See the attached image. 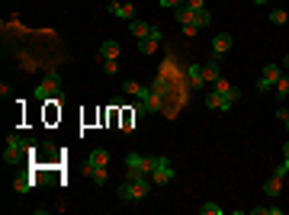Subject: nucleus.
Returning a JSON list of instances; mask_svg holds the SVG:
<instances>
[{
	"instance_id": "423d86ee",
	"label": "nucleus",
	"mask_w": 289,
	"mask_h": 215,
	"mask_svg": "<svg viewBox=\"0 0 289 215\" xmlns=\"http://www.w3.org/2000/svg\"><path fill=\"white\" fill-rule=\"evenodd\" d=\"M283 77V64H264V74H260V81H257V90H273L276 87V81Z\"/></svg>"
},
{
	"instance_id": "473e14b6",
	"label": "nucleus",
	"mask_w": 289,
	"mask_h": 215,
	"mask_svg": "<svg viewBox=\"0 0 289 215\" xmlns=\"http://www.w3.org/2000/svg\"><path fill=\"white\" fill-rule=\"evenodd\" d=\"M254 4H257V7H264V4H270V0H254Z\"/></svg>"
},
{
	"instance_id": "6e6552de",
	"label": "nucleus",
	"mask_w": 289,
	"mask_h": 215,
	"mask_svg": "<svg viewBox=\"0 0 289 215\" xmlns=\"http://www.w3.org/2000/svg\"><path fill=\"white\" fill-rule=\"evenodd\" d=\"M212 90H215V93H222V97L228 100L232 106H235V103L241 100V90H238V87H232V84L225 81V77H218V81H212Z\"/></svg>"
},
{
	"instance_id": "f03ea898",
	"label": "nucleus",
	"mask_w": 289,
	"mask_h": 215,
	"mask_svg": "<svg viewBox=\"0 0 289 215\" xmlns=\"http://www.w3.org/2000/svg\"><path fill=\"white\" fill-rule=\"evenodd\" d=\"M151 177H135V180H126V183L119 186V199L126 202H135V199H145L148 193H151Z\"/></svg>"
},
{
	"instance_id": "9d476101",
	"label": "nucleus",
	"mask_w": 289,
	"mask_h": 215,
	"mask_svg": "<svg viewBox=\"0 0 289 215\" xmlns=\"http://www.w3.org/2000/svg\"><path fill=\"white\" fill-rule=\"evenodd\" d=\"M264 193L270 196V199H276V196L283 193V174H276V170H273V174H270V180L264 183Z\"/></svg>"
},
{
	"instance_id": "a878e982",
	"label": "nucleus",
	"mask_w": 289,
	"mask_h": 215,
	"mask_svg": "<svg viewBox=\"0 0 289 215\" xmlns=\"http://www.w3.org/2000/svg\"><path fill=\"white\" fill-rule=\"evenodd\" d=\"M103 71H106V77H112L119 71V61H116V58H112V61H103Z\"/></svg>"
},
{
	"instance_id": "a211bd4d",
	"label": "nucleus",
	"mask_w": 289,
	"mask_h": 215,
	"mask_svg": "<svg viewBox=\"0 0 289 215\" xmlns=\"http://www.w3.org/2000/svg\"><path fill=\"white\" fill-rule=\"evenodd\" d=\"M203 77L206 81H218V77H222V71H218V58H212V61L203 64Z\"/></svg>"
},
{
	"instance_id": "4be33fe9",
	"label": "nucleus",
	"mask_w": 289,
	"mask_h": 215,
	"mask_svg": "<svg viewBox=\"0 0 289 215\" xmlns=\"http://www.w3.org/2000/svg\"><path fill=\"white\" fill-rule=\"evenodd\" d=\"M283 215V209H279V205H254L251 209V215Z\"/></svg>"
},
{
	"instance_id": "412c9836",
	"label": "nucleus",
	"mask_w": 289,
	"mask_h": 215,
	"mask_svg": "<svg viewBox=\"0 0 289 215\" xmlns=\"http://www.w3.org/2000/svg\"><path fill=\"white\" fill-rule=\"evenodd\" d=\"M209 23H212V13H209L206 7H203V10H196V20H193V26H196V29H203V26H209Z\"/></svg>"
},
{
	"instance_id": "2f4dec72",
	"label": "nucleus",
	"mask_w": 289,
	"mask_h": 215,
	"mask_svg": "<svg viewBox=\"0 0 289 215\" xmlns=\"http://www.w3.org/2000/svg\"><path fill=\"white\" fill-rule=\"evenodd\" d=\"M283 67H286V71H289V55H286V58H283Z\"/></svg>"
},
{
	"instance_id": "ddd939ff",
	"label": "nucleus",
	"mask_w": 289,
	"mask_h": 215,
	"mask_svg": "<svg viewBox=\"0 0 289 215\" xmlns=\"http://www.w3.org/2000/svg\"><path fill=\"white\" fill-rule=\"evenodd\" d=\"M174 20H177L183 29H187V26H193V20H196V10H193V7H177V10H174Z\"/></svg>"
},
{
	"instance_id": "5701e85b",
	"label": "nucleus",
	"mask_w": 289,
	"mask_h": 215,
	"mask_svg": "<svg viewBox=\"0 0 289 215\" xmlns=\"http://www.w3.org/2000/svg\"><path fill=\"white\" fill-rule=\"evenodd\" d=\"M276 97H279V100L289 97V74H283V77L276 81Z\"/></svg>"
},
{
	"instance_id": "1a4fd4ad",
	"label": "nucleus",
	"mask_w": 289,
	"mask_h": 215,
	"mask_svg": "<svg viewBox=\"0 0 289 215\" xmlns=\"http://www.w3.org/2000/svg\"><path fill=\"white\" fill-rule=\"evenodd\" d=\"M228 48H232V32H218L212 39V58H222Z\"/></svg>"
},
{
	"instance_id": "4468645a",
	"label": "nucleus",
	"mask_w": 289,
	"mask_h": 215,
	"mask_svg": "<svg viewBox=\"0 0 289 215\" xmlns=\"http://www.w3.org/2000/svg\"><path fill=\"white\" fill-rule=\"evenodd\" d=\"M119 42L116 39H106V42H103V45H100V58H103V61H112V58H119Z\"/></svg>"
},
{
	"instance_id": "393cba45",
	"label": "nucleus",
	"mask_w": 289,
	"mask_h": 215,
	"mask_svg": "<svg viewBox=\"0 0 289 215\" xmlns=\"http://www.w3.org/2000/svg\"><path fill=\"white\" fill-rule=\"evenodd\" d=\"M289 20V13L286 10H270V23H276V26H283Z\"/></svg>"
},
{
	"instance_id": "7c9ffc66",
	"label": "nucleus",
	"mask_w": 289,
	"mask_h": 215,
	"mask_svg": "<svg viewBox=\"0 0 289 215\" xmlns=\"http://www.w3.org/2000/svg\"><path fill=\"white\" fill-rule=\"evenodd\" d=\"M283 154H286V158H289V138H286V145H283Z\"/></svg>"
},
{
	"instance_id": "20e7f679",
	"label": "nucleus",
	"mask_w": 289,
	"mask_h": 215,
	"mask_svg": "<svg viewBox=\"0 0 289 215\" xmlns=\"http://www.w3.org/2000/svg\"><path fill=\"white\" fill-rule=\"evenodd\" d=\"M148 177H151V183L157 186H167L174 180V167L167 158H148Z\"/></svg>"
},
{
	"instance_id": "72a5a7b5",
	"label": "nucleus",
	"mask_w": 289,
	"mask_h": 215,
	"mask_svg": "<svg viewBox=\"0 0 289 215\" xmlns=\"http://www.w3.org/2000/svg\"><path fill=\"white\" fill-rule=\"evenodd\" d=\"M286 128H289V119H286Z\"/></svg>"
},
{
	"instance_id": "dca6fc26",
	"label": "nucleus",
	"mask_w": 289,
	"mask_h": 215,
	"mask_svg": "<svg viewBox=\"0 0 289 215\" xmlns=\"http://www.w3.org/2000/svg\"><path fill=\"white\" fill-rule=\"evenodd\" d=\"M122 93H129V97L142 100L145 93H148V87H142V84H138V81H126V84H122Z\"/></svg>"
},
{
	"instance_id": "aec40b11",
	"label": "nucleus",
	"mask_w": 289,
	"mask_h": 215,
	"mask_svg": "<svg viewBox=\"0 0 289 215\" xmlns=\"http://www.w3.org/2000/svg\"><path fill=\"white\" fill-rule=\"evenodd\" d=\"M90 164H96V167H106V164H109V151H106V148H96V151L90 154Z\"/></svg>"
},
{
	"instance_id": "0eeeda50",
	"label": "nucleus",
	"mask_w": 289,
	"mask_h": 215,
	"mask_svg": "<svg viewBox=\"0 0 289 215\" xmlns=\"http://www.w3.org/2000/svg\"><path fill=\"white\" fill-rule=\"evenodd\" d=\"M161 39H164L161 26H151L148 39H138V51H142V55H151V51H157V45H161Z\"/></svg>"
},
{
	"instance_id": "9b49d317",
	"label": "nucleus",
	"mask_w": 289,
	"mask_h": 215,
	"mask_svg": "<svg viewBox=\"0 0 289 215\" xmlns=\"http://www.w3.org/2000/svg\"><path fill=\"white\" fill-rule=\"evenodd\" d=\"M206 106H209V109H215V113H228V109H232V103L225 100L222 93H215V90H212V93L206 97Z\"/></svg>"
},
{
	"instance_id": "2eb2a0df",
	"label": "nucleus",
	"mask_w": 289,
	"mask_h": 215,
	"mask_svg": "<svg viewBox=\"0 0 289 215\" xmlns=\"http://www.w3.org/2000/svg\"><path fill=\"white\" fill-rule=\"evenodd\" d=\"M187 77H190V87L193 90H199L206 84V77H203V64H190L187 67Z\"/></svg>"
},
{
	"instance_id": "bb28decb",
	"label": "nucleus",
	"mask_w": 289,
	"mask_h": 215,
	"mask_svg": "<svg viewBox=\"0 0 289 215\" xmlns=\"http://www.w3.org/2000/svg\"><path fill=\"white\" fill-rule=\"evenodd\" d=\"M161 7H167V10H177V7H183V0H161Z\"/></svg>"
},
{
	"instance_id": "6ab92c4d",
	"label": "nucleus",
	"mask_w": 289,
	"mask_h": 215,
	"mask_svg": "<svg viewBox=\"0 0 289 215\" xmlns=\"http://www.w3.org/2000/svg\"><path fill=\"white\" fill-rule=\"evenodd\" d=\"M32 183H36V180L23 174V177H16V180H13V190H16V193H29V190H32Z\"/></svg>"
},
{
	"instance_id": "b1692460",
	"label": "nucleus",
	"mask_w": 289,
	"mask_h": 215,
	"mask_svg": "<svg viewBox=\"0 0 289 215\" xmlns=\"http://www.w3.org/2000/svg\"><path fill=\"white\" fill-rule=\"evenodd\" d=\"M199 212H203V215H222V205H215V202H203V205H199Z\"/></svg>"
},
{
	"instance_id": "39448f33",
	"label": "nucleus",
	"mask_w": 289,
	"mask_h": 215,
	"mask_svg": "<svg viewBox=\"0 0 289 215\" xmlns=\"http://www.w3.org/2000/svg\"><path fill=\"white\" fill-rule=\"evenodd\" d=\"M135 177H148V158L138 151L126 158V180H135Z\"/></svg>"
},
{
	"instance_id": "cd10ccee",
	"label": "nucleus",
	"mask_w": 289,
	"mask_h": 215,
	"mask_svg": "<svg viewBox=\"0 0 289 215\" xmlns=\"http://www.w3.org/2000/svg\"><path fill=\"white\" fill-rule=\"evenodd\" d=\"M183 4L193 7V10H203V7H206V0H183Z\"/></svg>"
},
{
	"instance_id": "7ed1b4c3",
	"label": "nucleus",
	"mask_w": 289,
	"mask_h": 215,
	"mask_svg": "<svg viewBox=\"0 0 289 215\" xmlns=\"http://www.w3.org/2000/svg\"><path fill=\"white\" fill-rule=\"evenodd\" d=\"M32 97H36L39 103H61V100H65V97H61V77L58 74H48L45 81L32 90Z\"/></svg>"
},
{
	"instance_id": "c85d7f7f",
	"label": "nucleus",
	"mask_w": 289,
	"mask_h": 215,
	"mask_svg": "<svg viewBox=\"0 0 289 215\" xmlns=\"http://www.w3.org/2000/svg\"><path fill=\"white\" fill-rule=\"evenodd\" d=\"M276 119H283V122H286V119H289V109H286V106H279V109H276Z\"/></svg>"
},
{
	"instance_id": "f3484780",
	"label": "nucleus",
	"mask_w": 289,
	"mask_h": 215,
	"mask_svg": "<svg viewBox=\"0 0 289 215\" xmlns=\"http://www.w3.org/2000/svg\"><path fill=\"white\" fill-rule=\"evenodd\" d=\"M129 32H132L135 39H148L151 26H148V23H142V20H132V23H129Z\"/></svg>"
},
{
	"instance_id": "f8f14e48",
	"label": "nucleus",
	"mask_w": 289,
	"mask_h": 215,
	"mask_svg": "<svg viewBox=\"0 0 289 215\" xmlns=\"http://www.w3.org/2000/svg\"><path fill=\"white\" fill-rule=\"evenodd\" d=\"M109 13L119 16V20H126V23L135 20V7H132V4H109Z\"/></svg>"
},
{
	"instance_id": "f257e3e1",
	"label": "nucleus",
	"mask_w": 289,
	"mask_h": 215,
	"mask_svg": "<svg viewBox=\"0 0 289 215\" xmlns=\"http://www.w3.org/2000/svg\"><path fill=\"white\" fill-rule=\"evenodd\" d=\"M36 151V141H29V138H23L20 132H13L10 138H7V151H4V161L10 167H16V164H23V158L26 154H32Z\"/></svg>"
},
{
	"instance_id": "c756f323",
	"label": "nucleus",
	"mask_w": 289,
	"mask_h": 215,
	"mask_svg": "<svg viewBox=\"0 0 289 215\" xmlns=\"http://www.w3.org/2000/svg\"><path fill=\"white\" fill-rule=\"evenodd\" d=\"M276 174H283V177L289 174V158H286V161H283V164H279V167H276Z\"/></svg>"
}]
</instances>
